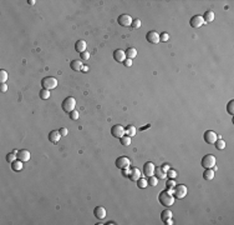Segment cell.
Masks as SVG:
<instances>
[{"label":"cell","instance_id":"8","mask_svg":"<svg viewBox=\"0 0 234 225\" xmlns=\"http://www.w3.org/2000/svg\"><path fill=\"white\" fill-rule=\"evenodd\" d=\"M132 21H133L132 18H131L128 14H121L120 17L117 18V23L121 26H126V28L131 26V25H132Z\"/></svg>","mask_w":234,"mask_h":225},{"label":"cell","instance_id":"46","mask_svg":"<svg viewBox=\"0 0 234 225\" xmlns=\"http://www.w3.org/2000/svg\"><path fill=\"white\" fill-rule=\"evenodd\" d=\"M163 223L167 224V225H172V224H173V220H172V218H169V219H167V220H164Z\"/></svg>","mask_w":234,"mask_h":225},{"label":"cell","instance_id":"31","mask_svg":"<svg viewBox=\"0 0 234 225\" xmlns=\"http://www.w3.org/2000/svg\"><path fill=\"white\" fill-rule=\"evenodd\" d=\"M214 144H216V148L218 150H224V148H225V143L222 139H217V141Z\"/></svg>","mask_w":234,"mask_h":225},{"label":"cell","instance_id":"11","mask_svg":"<svg viewBox=\"0 0 234 225\" xmlns=\"http://www.w3.org/2000/svg\"><path fill=\"white\" fill-rule=\"evenodd\" d=\"M146 39H147V41L151 43V44H158L161 40H160V34L157 33V31L154 30H151L147 33V35H146Z\"/></svg>","mask_w":234,"mask_h":225},{"label":"cell","instance_id":"17","mask_svg":"<svg viewBox=\"0 0 234 225\" xmlns=\"http://www.w3.org/2000/svg\"><path fill=\"white\" fill-rule=\"evenodd\" d=\"M60 138H61V134L59 130H53V131L49 133V140H50V143H53V144H57L59 140H60Z\"/></svg>","mask_w":234,"mask_h":225},{"label":"cell","instance_id":"48","mask_svg":"<svg viewBox=\"0 0 234 225\" xmlns=\"http://www.w3.org/2000/svg\"><path fill=\"white\" fill-rule=\"evenodd\" d=\"M87 70H89V68H87V66H82V72H87Z\"/></svg>","mask_w":234,"mask_h":225},{"label":"cell","instance_id":"28","mask_svg":"<svg viewBox=\"0 0 234 225\" xmlns=\"http://www.w3.org/2000/svg\"><path fill=\"white\" fill-rule=\"evenodd\" d=\"M120 141H121V144L123 145V147H128V145L131 144V136H128V135H125L122 136V138H120Z\"/></svg>","mask_w":234,"mask_h":225},{"label":"cell","instance_id":"39","mask_svg":"<svg viewBox=\"0 0 234 225\" xmlns=\"http://www.w3.org/2000/svg\"><path fill=\"white\" fill-rule=\"evenodd\" d=\"M80 55H81V59L82 60H85V61H87L90 59V53L89 51H84V53H81Z\"/></svg>","mask_w":234,"mask_h":225},{"label":"cell","instance_id":"16","mask_svg":"<svg viewBox=\"0 0 234 225\" xmlns=\"http://www.w3.org/2000/svg\"><path fill=\"white\" fill-rule=\"evenodd\" d=\"M106 209L104 208V206H96L93 209V215L96 216L97 219H100V220H102V219H105L106 218Z\"/></svg>","mask_w":234,"mask_h":225},{"label":"cell","instance_id":"47","mask_svg":"<svg viewBox=\"0 0 234 225\" xmlns=\"http://www.w3.org/2000/svg\"><path fill=\"white\" fill-rule=\"evenodd\" d=\"M27 3H29V5H34V4H35L34 0H29V1H27Z\"/></svg>","mask_w":234,"mask_h":225},{"label":"cell","instance_id":"4","mask_svg":"<svg viewBox=\"0 0 234 225\" xmlns=\"http://www.w3.org/2000/svg\"><path fill=\"white\" fill-rule=\"evenodd\" d=\"M216 163H217L216 156L212 155V154H207L202 159V167L204 169H213V167H216Z\"/></svg>","mask_w":234,"mask_h":225},{"label":"cell","instance_id":"2","mask_svg":"<svg viewBox=\"0 0 234 225\" xmlns=\"http://www.w3.org/2000/svg\"><path fill=\"white\" fill-rule=\"evenodd\" d=\"M75 106H76V100H75V98L72 96H67L66 99H64V101H62L61 104V108L62 110H64L65 113H71L75 110Z\"/></svg>","mask_w":234,"mask_h":225},{"label":"cell","instance_id":"20","mask_svg":"<svg viewBox=\"0 0 234 225\" xmlns=\"http://www.w3.org/2000/svg\"><path fill=\"white\" fill-rule=\"evenodd\" d=\"M23 167H24V165H23V161L21 160H19V159H16V160H15V161H13V163H11V170H13V171H20V170H23Z\"/></svg>","mask_w":234,"mask_h":225},{"label":"cell","instance_id":"44","mask_svg":"<svg viewBox=\"0 0 234 225\" xmlns=\"http://www.w3.org/2000/svg\"><path fill=\"white\" fill-rule=\"evenodd\" d=\"M161 169H162V170H163L164 173H167V171L169 170V165H168L167 163H166V164H163V165H162V167H161Z\"/></svg>","mask_w":234,"mask_h":225},{"label":"cell","instance_id":"34","mask_svg":"<svg viewBox=\"0 0 234 225\" xmlns=\"http://www.w3.org/2000/svg\"><path fill=\"white\" fill-rule=\"evenodd\" d=\"M8 80V73L5 70H0V84L5 83Z\"/></svg>","mask_w":234,"mask_h":225},{"label":"cell","instance_id":"32","mask_svg":"<svg viewBox=\"0 0 234 225\" xmlns=\"http://www.w3.org/2000/svg\"><path fill=\"white\" fill-rule=\"evenodd\" d=\"M18 159V155H16V154H14V153H10V154H8V155H6V161H8V163H13V161H15V160H16Z\"/></svg>","mask_w":234,"mask_h":225},{"label":"cell","instance_id":"45","mask_svg":"<svg viewBox=\"0 0 234 225\" xmlns=\"http://www.w3.org/2000/svg\"><path fill=\"white\" fill-rule=\"evenodd\" d=\"M128 173H130V169L128 168L122 169V175H123V176H128Z\"/></svg>","mask_w":234,"mask_h":225},{"label":"cell","instance_id":"10","mask_svg":"<svg viewBox=\"0 0 234 225\" xmlns=\"http://www.w3.org/2000/svg\"><path fill=\"white\" fill-rule=\"evenodd\" d=\"M189 24H191V26L194 28V29H198V28H201L204 24L203 17H202V15H194V17H192L191 20H189Z\"/></svg>","mask_w":234,"mask_h":225},{"label":"cell","instance_id":"38","mask_svg":"<svg viewBox=\"0 0 234 225\" xmlns=\"http://www.w3.org/2000/svg\"><path fill=\"white\" fill-rule=\"evenodd\" d=\"M141 20H140V19H136V20H133L132 21V25H131V26H132L133 28V29H138V28H141Z\"/></svg>","mask_w":234,"mask_h":225},{"label":"cell","instance_id":"27","mask_svg":"<svg viewBox=\"0 0 234 225\" xmlns=\"http://www.w3.org/2000/svg\"><path fill=\"white\" fill-rule=\"evenodd\" d=\"M39 96H40V99H42V100H47L50 98V90H46V89L40 90Z\"/></svg>","mask_w":234,"mask_h":225},{"label":"cell","instance_id":"15","mask_svg":"<svg viewBox=\"0 0 234 225\" xmlns=\"http://www.w3.org/2000/svg\"><path fill=\"white\" fill-rule=\"evenodd\" d=\"M141 178V171L138 170L137 168H132V169H130V173H128V179L131 180V181H136L138 180Z\"/></svg>","mask_w":234,"mask_h":225},{"label":"cell","instance_id":"25","mask_svg":"<svg viewBox=\"0 0 234 225\" xmlns=\"http://www.w3.org/2000/svg\"><path fill=\"white\" fill-rule=\"evenodd\" d=\"M154 175H156L158 179H166V178H167V174H166V173L162 170L161 167H158L156 170H154Z\"/></svg>","mask_w":234,"mask_h":225},{"label":"cell","instance_id":"30","mask_svg":"<svg viewBox=\"0 0 234 225\" xmlns=\"http://www.w3.org/2000/svg\"><path fill=\"white\" fill-rule=\"evenodd\" d=\"M148 185H151V186H156V185L158 184V178L156 175H152V176H148V180H147Z\"/></svg>","mask_w":234,"mask_h":225},{"label":"cell","instance_id":"42","mask_svg":"<svg viewBox=\"0 0 234 225\" xmlns=\"http://www.w3.org/2000/svg\"><path fill=\"white\" fill-rule=\"evenodd\" d=\"M123 65H125V66H127V68L132 66V59H126V60L123 61Z\"/></svg>","mask_w":234,"mask_h":225},{"label":"cell","instance_id":"21","mask_svg":"<svg viewBox=\"0 0 234 225\" xmlns=\"http://www.w3.org/2000/svg\"><path fill=\"white\" fill-rule=\"evenodd\" d=\"M82 63L80 60H72L70 63V68L74 70V72H80V70H82Z\"/></svg>","mask_w":234,"mask_h":225},{"label":"cell","instance_id":"36","mask_svg":"<svg viewBox=\"0 0 234 225\" xmlns=\"http://www.w3.org/2000/svg\"><path fill=\"white\" fill-rule=\"evenodd\" d=\"M166 174H167V178H169V179H174V178H177V171L172 170V169H169Z\"/></svg>","mask_w":234,"mask_h":225},{"label":"cell","instance_id":"13","mask_svg":"<svg viewBox=\"0 0 234 225\" xmlns=\"http://www.w3.org/2000/svg\"><path fill=\"white\" fill-rule=\"evenodd\" d=\"M16 155H18V159L21 160L23 163H26V161L30 160V151H29V150H26V149L19 150Z\"/></svg>","mask_w":234,"mask_h":225},{"label":"cell","instance_id":"1","mask_svg":"<svg viewBox=\"0 0 234 225\" xmlns=\"http://www.w3.org/2000/svg\"><path fill=\"white\" fill-rule=\"evenodd\" d=\"M158 200H160V203L163 205V206L168 208V206H172L173 203H174V196L173 194H171L168 190H163L160 193V195H158Z\"/></svg>","mask_w":234,"mask_h":225},{"label":"cell","instance_id":"29","mask_svg":"<svg viewBox=\"0 0 234 225\" xmlns=\"http://www.w3.org/2000/svg\"><path fill=\"white\" fill-rule=\"evenodd\" d=\"M136 183H137V186L140 188V189H145V188L148 185L147 179H143V178H140V179H138V180L136 181Z\"/></svg>","mask_w":234,"mask_h":225},{"label":"cell","instance_id":"7","mask_svg":"<svg viewBox=\"0 0 234 225\" xmlns=\"http://www.w3.org/2000/svg\"><path fill=\"white\" fill-rule=\"evenodd\" d=\"M203 139L205 143L208 144H214L218 139V135L216 131H213V130H207L204 134H203Z\"/></svg>","mask_w":234,"mask_h":225},{"label":"cell","instance_id":"19","mask_svg":"<svg viewBox=\"0 0 234 225\" xmlns=\"http://www.w3.org/2000/svg\"><path fill=\"white\" fill-rule=\"evenodd\" d=\"M214 18H216V15L212 10H208L205 11L204 15H203V20H204V24H207V23H212L214 20Z\"/></svg>","mask_w":234,"mask_h":225},{"label":"cell","instance_id":"9","mask_svg":"<svg viewBox=\"0 0 234 225\" xmlns=\"http://www.w3.org/2000/svg\"><path fill=\"white\" fill-rule=\"evenodd\" d=\"M115 164H116V167L118 169H125V168H130L131 160L128 159L127 156H120V158H117V159H116Z\"/></svg>","mask_w":234,"mask_h":225},{"label":"cell","instance_id":"24","mask_svg":"<svg viewBox=\"0 0 234 225\" xmlns=\"http://www.w3.org/2000/svg\"><path fill=\"white\" fill-rule=\"evenodd\" d=\"M136 133H137V130H136V128H134L133 125H128L127 128L125 129V134H126V135H128V136L136 135Z\"/></svg>","mask_w":234,"mask_h":225},{"label":"cell","instance_id":"14","mask_svg":"<svg viewBox=\"0 0 234 225\" xmlns=\"http://www.w3.org/2000/svg\"><path fill=\"white\" fill-rule=\"evenodd\" d=\"M113 59L116 60L117 63H123L126 60V53L121 49H117L113 51Z\"/></svg>","mask_w":234,"mask_h":225},{"label":"cell","instance_id":"22","mask_svg":"<svg viewBox=\"0 0 234 225\" xmlns=\"http://www.w3.org/2000/svg\"><path fill=\"white\" fill-rule=\"evenodd\" d=\"M203 179L207 181H211L214 179V170L213 169H205L203 173Z\"/></svg>","mask_w":234,"mask_h":225},{"label":"cell","instance_id":"43","mask_svg":"<svg viewBox=\"0 0 234 225\" xmlns=\"http://www.w3.org/2000/svg\"><path fill=\"white\" fill-rule=\"evenodd\" d=\"M59 131H60L61 136H66V135H67V133H69V130H67L66 128H61L60 130H59Z\"/></svg>","mask_w":234,"mask_h":225},{"label":"cell","instance_id":"6","mask_svg":"<svg viewBox=\"0 0 234 225\" xmlns=\"http://www.w3.org/2000/svg\"><path fill=\"white\" fill-rule=\"evenodd\" d=\"M111 134H112L113 138H116V139H120L125 135V128L120 124H116L113 125L112 128H111Z\"/></svg>","mask_w":234,"mask_h":225},{"label":"cell","instance_id":"33","mask_svg":"<svg viewBox=\"0 0 234 225\" xmlns=\"http://www.w3.org/2000/svg\"><path fill=\"white\" fill-rule=\"evenodd\" d=\"M227 111L231 114V115H233V114H234V100H231L227 104Z\"/></svg>","mask_w":234,"mask_h":225},{"label":"cell","instance_id":"41","mask_svg":"<svg viewBox=\"0 0 234 225\" xmlns=\"http://www.w3.org/2000/svg\"><path fill=\"white\" fill-rule=\"evenodd\" d=\"M8 92V85L6 83H3V84H0V93H6Z\"/></svg>","mask_w":234,"mask_h":225},{"label":"cell","instance_id":"37","mask_svg":"<svg viewBox=\"0 0 234 225\" xmlns=\"http://www.w3.org/2000/svg\"><path fill=\"white\" fill-rule=\"evenodd\" d=\"M176 185H177V183L174 181V179H169L167 183H166V186H167V189H173Z\"/></svg>","mask_w":234,"mask_h":225},{"label":"cell","instance_id":"23","mask_svg":"<svg viewBox=\"0 0 234 225\" xmlns=\"http://www.w3.org/2000/svg\"><path fill=\"white\" fill-rule=\"evenodd\" d=\"M125 53H126V58L127 59H133V58L137 56V50L134 48H128Z\"/></svg>","mask_w":234,"mask_h":225},{"label":"cell","instance_id":"12","mask_svg":"<svg viewBox=\"0 0 234 225\" xmlns=\"http://www.w3.org/2000/svg\"><path fill=\"white\" fill-rule=\"evenodd\" d=\"M154 170H156V167H154L153 163H151V161H147V163H145L143 165V174L146 176H152L154 174Z\"/></svg>","mask_w":234,"mask_h":225},{"label":"cell","instance_id":"5","mask_svg":"<svg viewBox=\"0 0 234 225\" xmlns=\"http://www.w3.org/2000/svg\"><path fill=\"white\" fill-rule=\"evenodd\" d=\"M173 196L177 199H183L186 195H187V186H184V185L182 184H178L176 186L173 188Z\"/></svg>","mask_w":234,"mask_h":225},{"label":"cell","instance_id":"18","mask_svg":"<svg viewBox=\"0 0 234 225\" xmlns=\"http://www.w3.org/2000/svg\"><path fill=\"white\" fill-rule=\"evenodd\" d=\"M87 49V44L85 40H77V43L75 44V50L78 51V53H84V51H86Z\"/></svg>","mask_w":234,"mask_h":225},{"label":"cell","instance_id":"26","mask_svg":"<svg viewBox=\"0 0 234 225\" xmlns=\"http://www.w3.org/2000/svg\"><path fill=\"white\" fill-rule=\"evenodd\" d=\"M169 218H172V211L168 210V209H166V210H163L161 213V220L162 222H164V220H167Z\"/></svg>","mask_w":234,"mask_h":225},{"label":"cell","instance_id":"40","mask_svg":"<svg viewBox=\"0 0 234 225\" xmlns=\"http://www.w3.org/2000/svg\"><path fill=\"white\" fill-rule=\"evenodd\" d=\"M169 39V35L167 34V33H162L161 35H160V40L161 41H167Z\"/></svg>","mask_w":234,"mask_h":225},{"label":"cell","instance_id":"3","mask_svg":"<svg viewBox=\"0 0 234 225\" xmlns=\"http://www.w3.org/2000/svg\"><path fill=\"white\" fill-rule=\"evenodd\" d=\"M41 85H42V89H46V90L55 89L57 86V79H55L54 76H46L41 80Z\"/></svg>","mask_w":234,"mask_h":225},{"label":"cell","instance_id":"35","mask_svg":"<svg viewBox=\"0 0 234 225\" xmlns=\"http://www.w3.org/2000/svg\"><path fill=\"white\" fill-rule=\"evenodd\" d=\"M69 115H70V119H71V120H77L78 116H80V114H78L77 110H74V111H71Z\"/></svg>","mask_w":234,"mask_h":225}]
</instances>
